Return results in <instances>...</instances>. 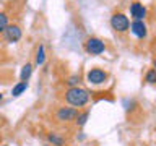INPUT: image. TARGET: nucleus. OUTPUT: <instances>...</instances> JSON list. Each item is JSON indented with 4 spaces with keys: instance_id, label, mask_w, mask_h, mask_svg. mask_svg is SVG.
Wrapping results in <instances>:
<instances>
[{
    "instance_id": "5",
    "label": "nucleus",
    "mask_w": 156,
    "mask_h": 146,
    "mask_svg": "<svg viewBox=\"0 0 156 146\" xmlns=\"http://www.w3.org/2000/svg\"><path fill=\"white\" fill-rule=\"evenodd\" d=\"M86 80L90 85H102V83L107 81V73L101 68H91L90 71L86 73Z\"/></svg>"
},
{
    "instance_id": "7",
    "label": "nucleus",
    "mask_w": 156,
    "mask_h": 146,
    "mask_svg": "<svg viewBox=\"0 0 156 146\" xmlns=\"http://www.w3.org/2000/svg\"><path fill=\"white\" fill-rule=\"evenodd\" d=\"M130 33L136 36L138 39H145L146 34H148V28H146L145 21H138V19H133V21L130 23Z\"/></svg>"
},
{
    "instance_id": "4",
    "label": "nucleus",
    "mask_w": 156,
    "mask_h": 146,
    "mask_svg": "<svg viewBox=\"0 0 156 146\" xmlns=\"http://www.w3.org/2000/svg\"><path fill=\"white\" fill-rule=\"evenodd\" d=\"M78 115V109L76 107H58L57 112H55V119L58 122H63V123H67V122H72L75 120Z\"/></svg>"
},
{
    "instance_id": "18",
    "label": "nucleus",
    "mask_w": 156,
    "mask_h": 146,
    "mask_svg": "<svg viewBox=\"0 0 156 146\" xmlns=\"http://www.w3.org/2000/svg\"><path fill=\"white\" fill-rule=\"evenodd\" d=\"M2 99H3V94H2V92H0V102H2Z\"/></svg>"
},
{
    "instance_id": "10",
    "label": "nucleus",
    "mask_w": 156,
    "mask_h": 146,
    "mask_svg": "<svg viewBox=\"0 0 156 146\" xmlns=\"http://www.w3.org/2000/svg\"><path fill=\"white\" fill-rule=\"evenodd\" d=\"M26 89H28V81H20V83H16V85L13 86L12 96L13 97H18V96H21Z\"/></svg>"
},
{
    "instance_id": "9",
    "label": "nucleus",
    "mask_w": 156,
    "mask_h": 146,
    "mask_svg": "<svg viewBox=\"0 0 156 146\" xmlns=\"http://www.w3.org/2000/svg\"><path fill=\"white\" fill-rule=\"evenodd\" d=\"M47 140L51 141L54 146H65V138L60 136L58 133H55V131H51V133L47 135Z\"/></svg>"
},
{
    "instance_id": "19",
    "label": "nucleus",
    "mask_w": 156,
    "mask_h": 146,
    "mask_svg": "<svg viewBox=\"0 0 156 146\" xmlns=\"http://www.w3.org/2000/svg\"><path fill=\"white\" fill-rule=\"evenodd\" d=\"M3 146H7V144H3Z\"/></svg>"
},
{
    "instance_id": "11",
    "label": "nucleus",
    "mask_w": 156,
    "mask_h": 146,
    "mask_svg": "<svg viewBox=\"0 0 156 146\" xmlns=\"http://www.w3.org/2000/svg\"><path fill=\"white\" fill-rule=\"evenodd\" d=\"M44 62H46V47L44 44H39L36 50V65H44Z\"/></svg>"
},
{
    "instance_id": "16",
    "label": "nucleus",
    "mask_w": 156,
    "mask_h": 146,
    "mask_svg": "<svg viewBox=\"0 0 156 146\" xmlns=\"http://www.w3.org/2000/svg\"><path fill=\"white\" fill-rule=\"evenodd\" d=\"M68 85H70V88H73V86H78V83H80V76H76V75H73V76H70L68 78Z\"/></svg>"
},
{
    "instance_id": "14",
    "label": "nucleus",
    "mask_w": 156,
    "mask_h": 146,
    "mask_svg": "<svg viewBox=\"0 0 156 146\" xmlns=\"http://www.w3.org/2000/svg\"><path fill=\"white\" fill-rule=\"evenodd\" d=\"M8 15L5 13V12H0V34H2L5 31V28L8 26Z\"/></svg>"
},
{
    "instance_id": "13",
    "label": "nucleus",
    "mask_w": 156,
    "mask_h": 146,
    "mask_svg": "<svg viewBox=\"0 0 156 146\" xmlns=\"http://www.w3.org/2000/svg\"><path fill=\"white\" fill-rule=\"evenodd\" d=\"M88 117H90V110L78 112V115H76V119H75L76 127H85V125H86V122H88Z\"/></svg>"
},
{
    "instance_id": "1",
    "label": "nucleus",
    "mask_w": 156,
    "mask_h": 146,
    "mask_svg": "<svg viewBox=\"0 0 156 146\" xmlns=\"http://www.w3.org/2000/svg\"><path fill=\"white\" fill-rule=\"evenodd\" d=\"M65 101L73 107H83L90 101V91L85 89V88H80V86L68 88L65 91Z\"/></svg>"
},
{
    "instance_id": "6",
    "label": "nucleus",
    "mask_w": 156,
    "mask_h": 146,
    "mask_svg": "<svg viewBox=\"0 0 156 146\" xmlns=\"http://www.w3.org/2000/svg\"><path fill=\"white\" fill-rule=\"evenodd\" d=\"M3 34H5V39H7L8 42H18L20 39L23 37V31L18 24H8V26L5 28Z\"/></svg>"
},
{
    "instance_id": "3",
    "label": "nucleus",
    "mask_w": 156,
    "mask_h": 146,
    "mask_svg": "<svg viewBox=\"0 0 156 146\" xmlns=\"http://www.w3.org/2000/svg\"><path fill=\"white\" fill-rule=\"evenodd\" d=\"M85 50L90 55H99L106 50V42L99 37H88L85 42Z\"/></svg>"
},
{
    "instance_id": "17",
    "label": "nucleus",
    "mask_w": 156,
    "mask_h": 146,
    "mask_svg": "<svg viewBox=\"0 0 156 146\" xmlns=\"http://www.w3.org/2000/svg\"><path fill=\"white\" fill-rule=\"evenodd\" d=\"M153 68L156 70V58H154V62H153Z\"/></svg>"
},
{
    "instance_id": "12",
    "label": "nucleus",
    "mask_w": 156,
    "mask_h": 146,
    "mask_svg": "<svg viewBox=\"0 0 156 146\" xmlns=\"http://www.w3.org/2000/svg\"><path fill=\"white\" fill-rule=\"evenodd\" d=\"M33 75V65L31 63H24L23 68H21V73H20V78H21V81H28L29 78Z\"/></svg>"
},
{
    "instance_id": "15",
    "label": "nucleus",
    "mask_w": 156,
    "mask_h": 146,
    "mask_svg": "<svg viewBox=\"0 0 156 146\" xmlns=\"http://www.w3.org/2000/svg\"><path fill=\"white\" fill-rule=\"evenodd\" d=\"M145 81H146V83H150V85H154V83H156V70H154V68H151V70L146 71Z\"/></svg>"
},
{
    "instance_id": "8",
    "label": "nucleus",
    "mask_w": 156,
    "mask_h": 146,
    "mask_svg": "<svg viewBox=\"0 0 156 146\" xmlns=\"http://www.w3.org/2000/svg\"><path fill=\"white\" fill-rule=\"evenodd\" d=\"M146 7L143 3L140 2H133L130 5V16L133 19H138V21H143V19L146 18Z\"/></svg>"
},
{
    "instance_id": "2",
    "label": "nucleus",
    "mask_w": 156,
    "mask_h": 146,
    "mask_svg": "<svg viewBox=\"0 0 156 146\" xmlns=\"http://www.w3.org/2000/svg\"><path fill=\"white\" fill-rule=\"evenodd\" d=\"M111 28L115 33H125L130 28V19L124 13H114L111 16Z\"/></svg>"
}]
</instances>
